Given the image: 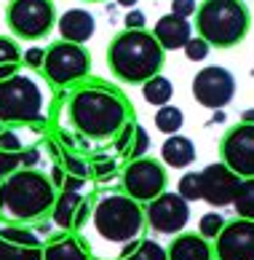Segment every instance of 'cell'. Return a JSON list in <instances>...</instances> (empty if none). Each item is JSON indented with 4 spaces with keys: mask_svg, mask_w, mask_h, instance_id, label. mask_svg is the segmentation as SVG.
I'll list each match as a JSON object with an SVG mask.
<instances>
[{
    "mask_svg": "<svg viewBox=\"0 0 254 260\" xmlns=\"http://www.w3.org/2000/svg\"><path fill=\"white\" fill-rule=\"evenodd\" d=\"M70 121L72 126L91 140L115 137L129 123L131 105L118 89L110 86H81L70 97Z\"/></svg>",
    "mask_w": 254,
    "mask_h": 260,
    "instance_id": "cell-1",
    "label": "cell"
},
{
    "mask_svg": "<svg viewBox=\"0 0 254 260\" xmlns=\"http://www.w3.org/2000/svg\"><path fill=\"white\" fill-rule=\"evenodd\" d=\"M56 201V188L51 177L35 167H22L6 175L0 182V215L16 223H35L48 215Z\"/></svg>",
    "mask_w": 254,
    "mask_h": 260,
    "instance_id": "cell-2",
    "label": "cell"
},
{
    "mask_svg": "<svg viewBox=\"0 0 254 260\" xmlns=\"http://www.w3.org/2000/svg\"><path fill=\"white\" fill-rule=\"evenodd\" d=\"M163 46L148 30H123L113 38L107 49V64L113 75L123 83H144L161 73L163 67Z\"/></svg>",
    "mask_w": 254,
    "mask_h": 260,
    "instance_id": "cell-3",
    "label": "cell"
},
{
    "mask_svg": "<svg viewBox=\"0 0 254 260\" xmlns=\"http://www.w3.org/2000/svg\"><path fill=\"white\" fill-rule=\"evenodd\" d=\"M251 14L243 0H203L195 8V30L209 46L233 49L249 35Z\"/></svg>",
    "mask_w": 254,
    "mask_h": 260,
    "instance_id": "cell-4",
    "label": "cell"
},
{
    "mask_svg": "<svg viewBox=\"0 0 254 260\" xmlns=\"http://www.w3.org/2000/svg\"><path fill=\"white\" fill-rule=\"evenodd\" d=\"M94 228L104 242L113 244H126L131 239H139L144 228V209L139 201H134L131 196L118 193V196H107L91 209Z\"/></svg>",
    "mask_w": 254,
    "mask_h": 260,
    "instance_id": "cell-5",
    "label": "cell"
},
{
    "mask_svg": "<svg viewBox=\"0 0 254 260\" xmlns=\"http://www.w3.org/2000/svg\"><path fill=\"white\" fill-rule=\"evenodd\" d=\"M43 94L38 83L24 75L0 81V123H30L41 118Z\"/></svg>",
    "mask_w": 254,
    "mask_h": 260,
    "instance_id": "cell-6",
    "label": "cell"
},
{
    "mask_svg": "<svg viewBox=\"0 0 254 260\" xmlns=\"http://www.w3.org/2000/svg\"><path fill=\"white\" fill-rule=\"evenodd\" d=\"M6 22L22 41H43L56 24L54 0H11Z\"/></svg>",
    "mask_w": 254,
    "mask_h": 260,
    "instance_id": "cell-7",
    "label": "cell"
},
{
    "mask_svg": "<svg viewBox=\"0 0 254 260\" xmlns=\"http://www.w3.org/2000/svg\"><path fill=\"white\" fill-rule=\"evenodd\" d=\"M41 67L54 86H72L91 73V54L81 43H51Z\"/></svg>",
    "mask_w": 254,
    "mask_h": 260,
    "instance_id": "cell-8",
    "label": "cell"
},
{
    "mask_svg": "<svg viewBox=\"0 0 254 260\" xmlns=\"http://www.w3.org/2000/svg\"><path fill=\"white\" fill-rule=\"evenodd\" d=\"M123 188L126 196H131L139 204H148L155 196L166 190V169L155 158H134L123 172Z\"/></svg>",
    "mask_w": 254,
    "mask_h": 260,
    "instance_id": "cell-9",
    "label": "cell"
},
{
    "mask_svg": "<svg viewBox=\"0 0 254 260\" xmlns=\"http://www.w3.org/2000/svg\"><path fill=\"white\" fill-rule=\"evenodd\" d=\"M222 164L241 180L254 177V123H241L222 137Z\"/></svg>",
    "mask_w": 254,
    "mask_h": 260,
    "instance_id": "cell-10",
    "label": "cell"
},
{
    "mask_svg": "<svg viewBox=\"0 0 254 260\" xmlns=\"http://www.w3.org/2000/svg\"><path fill=\"white\" fill-rule=\"evenodd\" d=\"M144 220L150 223L153 231L158 234H182V228L190 220V207L179 193H163L148 201L144 209Z\"/></svg>",
    "mask_w": 254,
    "mask_h": 260,
    "instance_id": "cell-11",
    "label": "cell"
},
{
    "mask_svg": "<svg viewBox=\"0 0 254 260\" xmlns=\"http://www.w3.org/2000/svg\"><path fill=\"white\" fill-rule=\"evenodd\" d=\"M236 94V78L225 67H203L193 78V97L203 108H225Z\"/></svg>",
    "mask_w": 254,
    "mask_h": 260,
    "instance_id": "cell-12",
    "label": "cell"
},
{
    "mask_svg": "<svg viewBox=\"0 0 254 260\" xmlns=\"http://www.w3.org/2000/svg\"><path fill=\"white\" fill-rule=\"evenodd\" d=\"M217 260H254V220L236 217L217 234Z\"/></svg>",
    "mask_w": 254,
    "mask_h": 260,
    "instance_id": "cell-13",
    "label": "cell"
},
{
    "mask_svg": "<svg viewBox=\"0 0 254 260\" xmlns=\"http://www.w3.org/2000/svg\"><path fill=\"white\" fill-rule=\"evenodd\" d=\"M201 175V199L211 207H228L236 199V190L241 185V177L230 172L225 164H209Z\"/></svg>",
    "mask_w": 254,
    "mask_h": 260,
    "instance_id": "cell-14",
    "label": "cell"
},
{
    "mask_svg": "<svg viewBox=\"0 0 254 260\" xmlns=\"http://www.w3.org/2000/svg\"><path fill=\"white\" fill-rule=\"evenodd\" d=\"M0 260H43V244L22 225L0 228Z\"/></svg>",
    "mask_w": 254,
    "mask_h": 260,
    "instance_id": "cell-15",
    "label": "cell"
},
{
    "mask_svg": "<svg viewBox=\"0 0 254 260\" xmlns=\"http://www.w3.org/2000/svg\"><path fill=\"white\" fill-rule=\"evenodd\" d=\"M91 209H89V201H86L83 193L78 190H56V201L51 207V217L54 223L64 228V231H78L86 225Z\"/></svg>",
    "mask_w": 254,
    "mask_h": 260,
    "instance_id": "cell-16",
    "label": "cell"
},
{
    "mask_svg": "<svg viewBox=\"0 0 254 260\" xmlns=\"http://www.w3.org/2000/svg\"><path fill=\"white\" fill-rule=\"evenodd\" d=\"M153 35H155V41L163 46V51H177L193 38V27H190V22L185 16L166 14V16H161L158 22H155Z\"/></svg>",
    "mask_w": 254,
    "mask_h": 260,
    "instance_id": "cell-17",
    "label": "cell"
},
{
    "mask_svg": "<svg viewBox=\"0 0 254 260\" xmlns=\"http://www.w3.org/2000/svg\"><path fill=\"white\" fill-rule=\"evenodd\" d=\"M56 27H59L62 41H67V43H86L94 35V30H96V19L89 11H83V8H70V11L62 14V19L56 22Z\"/></svg>",
    "mask_w": 254,
    "mask_h": 260,
    "instance_id": "cell-18",
    "label": "cell"
},
{
    "mask_svg": "<svg viewBox=\"0 0 254 260\" xmlns=\"http://www.w3.org/2000/svg\"><path fill=\"white\" fill-rule=\"evenodd\" d=\"M43 260H91V249L78 234H62L43 247Z\"/></svg>",
    "mask_w": 254,
    "mask_h": 260,
    "instance_id": "cell-19",
    "label": "cell"
},
{
    "mask_svg": "<svg viewBox=\"0 0 254 260\" xmlns=\"http://www.w3.org/2000/svg\"><path fill=\"white\" fill-rule=\"evenodd\" d=\"M166 255H169V260H214V249L209 239H203L201 234H179L174 236Z\"/></svg>",
    "mask_w": 254,
    "mask_h": 260,
    "instance_id": "cell-20",
    "label": "cell"
},
{
    "mask_svg": "<svg viewBox=\"0 0 254 260\" xmlns=\"http://www.w3.org/2000/svg\"><path fill=\"white\" fill-rule=\"evenodd\" d=\"M161 158L171 169H185L195 161V145L182 134H169L161 145Z\"/></svg>",
    "mask_w": 254,
    "mask_h": 260,
    "instance_id": "cell-21",
    "label": "cell"
},
{
    "mask_svg": "<svg viewBox=\"0 0 254 260\" xmlns=\"http://www.w3.org/2000/svg\"><path fill=\"white\" fill-rule=\"evenodd\" d=\"M171 94H174V86L169 78H163V75H153V78H148L142 83V97L144 102H150L155 105V108H161V105L166 102H171Z\"/></svg>",
    "mask_w": 254,
    "mask_h": 260,
    "instance_id": "cell-22",
    "label": "cell"
},
{
    "mask_svg": "<svg viewBox=\"0 0 254 260\" xmlns=\"http://www.w3.org/2000/svg\"><path fill=\"white\" fill-rule=\"evenodd\" d=\"M182 123H185V115H182V110L177 108V105L166 102V105L158 108V113H155V129L163 132L166 137H169V134H179Z\"/></svg>",
    "mask_w": 254,
    "mask_h": 260,
    "instance_id": "cell-23",
    "label": "cell"
},
{
    "mask_svg": "<svg viewBox=\"0 0 254 260\" xmlns=\"http://www.w3.org/2000/svg\"><path fill=\"white\" fill-rule=\"evenodd\" d=\"M233 207H236L238 217L254 220V177L241 180V185L236 190V199H233Z\"/></svg>",
    "mask_w": 254,
    "mask_h": 260,
    "instance_id": "cell-24",
    "label": "cell"
},
{
    "mask_svg": "<svg viewBox=\"0 0 254 260\" xmlns=\"http://www.w3.org/2000/svg\"><path fill=\"white\" fill-rule=\"evenodd\" d=\"M121 260H169V255H166V249H163L158 242L139 239V242H136V247H134L126 257H121Z\"/></svg>",
    "mask_w": 254,
    "mask_h": 260,
    "instance_id": "cell-25",
    "label": "cell"
},
{
    "mask_svg": "<svg viewBox=\"0 0 254 260\" xmlns=\"http://www.w3.org/2000/svg\"><path fill=\"white\" fill-rule=\"evenodd\" d=\"M177 193L188 201V204L201 199V175H198V172H188V175H182L179 185H177Z\"/></svg>",
    "mask_w": 254,
    "mask_h": 260,
    "instance_id": "cell-26",
    "label": "cell"
},
{
    "mask_svg": "<svg viewBox=\"0 0 254 260\" xmlns=\"http://www.w3.org/2000/svg\"><path fill=\"white\" fill-rule=\"evenodd\" d=\"M148 145H150L148 132H144L139 123H134V134H131V142H129V150H126V156H129L131 161H134V158H142L144 150H148Z\"/></svg>",
    "mask_w": 254,
    "mask_h": 260,
    "instance_id": "cell-27",
    "label": "cell"
},
{
    "mask_svg": "<svg viewBox=\"0 0 254 260\" xmlns=\"http://www.w3.org/2000/svg\"><path fill=\"white\" fill-rule=\"evenodd\" d=\"M222 225H225L222 215H217V212H206V215L201 217V223H198V234H201L203 239H217V234L222 231Z\"/></svg>",
    "mask_w": 254,
    "mask_h": 260,
    "instance_id": "cell-28",
    "label": "cell"
},
{
    "mask_svg": "<svg viewBox=\"0 0 254 260\" xmlns=\"http://www.w3.org/2000/svg\"><path fill=\"white\" fill-rule=\"evenodd\" d=\"M209 49H211V46L203 41L201 35L198 38H190V41L182 46V51H185V56H188L190 62H203L209 56Z\"/></svg>",
    "mask_w": 254,
    "mask_h": 260,
    "instance_id": "cell-29",
    "label": "cell"
},
{
    "mask_svg": "<svg viewBox=\"0 0 254 260\" xmlns=\"http://www.w3.org/2000/svg\"><path fill=\"white\" fill-rule=\"evenodd\" d=\"M22 62V51L11 38L0 35V64H19Z\"/></svg>",
    "mask_w": 254,
    "mask_h": 260,
    "instance_id": "cell-30",
    "label": "cell"
},
{
    "mask_svg": "<svg viewBox=\"0 0 254 260\" xmlns=\"http://www.w3.org/2000/svg\"><path fill=\"white\" fill-rule=\"evenodd\" d=\"M22 153V150H19ZM19 153H8V150H0V177L11 175L14 169L22 167V161H19Z\"/></svg>",
    "mask_w": 254,
    "mask_h": 260,
    "instance_id": "cell-31",
    "label": "cell"
},
{
    "mask_svg": "<svg viewBox=\"0 0 254 260\" xmlns=\"http://www.w3.org/2000/svg\"><path fill=\"white\" fill-rule=\"evenodd\" d=\"M0 150H8V153H19L22 150V142L11 129H0Z\"/></svg>",
    "mask_w": 254,
    "mask_h": 260,
    "instance_id": "cell-32",
    "label": "cell"
},
{
    "mask_svg": "<svg viewBox=\"0 0 254 260\" xmlns=\"http://www.w3.org/2000/svg\"><path fill=\"white\" fill-rule=\"evenodd\" d=\"M171 14L177 16H193L195 14V0H171Z\"/></svg>",
    "mask_w": 254,
    "mask_h": 260,
    "instance_id": "cell-33",
    "label": "cell"
},
{
    "mask_svg": "<svg viewBox=\"0 0 254 260\" xmlns=\"http://www.w3.org/2000/svg\"><path fill=\"white\" fill-rule=\"evenodd\" d=\"M46 59V49H41V46H35V49L30 51H24V64H30V67H41Z\"/></svg>",
    "mask_w": 254,
    "mask_h": 260,
    "instance_id": "cell-34",
    "label": "cell"
},
{
    "mask_svg": "<svg viewBox=\"0 0 254 260\" xmlns=\"http://www.w3.org/2000/svg\"><path fill=\"white\" fill-rule=\"evenodd\" d=\"M126 30H144V14L129 11V16H126Z\"/></svg>",
    "mask_w": 254,
    "mask_h": 260,
    "instance_id": "cell-35",
    "label": "cell"
},
{
    "mask_svg": "<svg viewBox=\"0 0 254 260\" xmlns=\"http://www.w3.org/2000/svg\"><path fill=\"white\" fill-rule=\"evenodd\" d=\"M19 161H22V167H35V164L38 161H41V153H38L35 148H27V150H22V153H19Z\"/></svg>",
    "mask_w": 254,
    "mask_h": 260,
    "instance_id": "cell-36",
    "label": "cell"
},
{
    "mask_svg": "<svg viewBox=\"0 0 254 260\" xmlns=\"http://www.w3.org/2000/svg\"><path fill=\"white\" fill-rule=\"evenodd\" d=\"M83 182H86V177H75V175H67V177L62 180L59 190H81V188H83Z\"/></svg>",
    "mask_w": 254,
    "mask_h": 260,
    "instance_id": "cell-37",
    "label": "cell"
},
{
    "mask_svg": "<svg viewBox=\"0 0 254 260\" xmlns=\"http://www.w3.org/2000/svg\"><path fill=\"white\" fill-rule=\"evenodd\" d=\"M67 169H70V175H75V177H86V164L72 158V156H67Z\"/></svg>",
    "mask_w": 254,
    "mask_h": 260,
    "instance_id": "cell-38",
    "label": "cell"
},
{
    "mask_svg": "<svg viewBox=\"0 0 254 260\" xmlns=\"http://www.w3.org/2000/svg\"><path fill=\"white\" fill-rule=\"evenodd\" d=\"M19 70V64H0V81H6V78H11V75H16Z\"/></svg>",
    "mask_w": 254,
    "mask_h": 260,
    "instance_id": "cell-39",
    "label": "cell"
},
{
    "mask_svg": "<svg viewBox=\"0 0 254 260\" xmlns=\"http://www.w3.org/2000/svg\"><path fill=\"white\" fill-rule=\"evenodd\" d=\"M62 180H64V172H62L59 167H54V169H51V182H54V188H59Z\"/></svg>",
    "mask_w": 254,
    "mask_h": 260,
    "instance_id": "cell-40",
    "label": "cell"
},
{
    "mask_svg": "<svg viewBox=\"0 0 254 260\" xmlns=\"http://www.w3.org/2000/svg\"><path fill=\"white\" fill-rule=\"evenodd\" d=\"M113 169H115V164L107 161V164H102V167L96 169V172H99V177H107V175H113Z\"/></svg>",
    "mask_w": 254,
    "mask_h": 260,
    "instance_id": "cell-41",
    "label": "cell"
},
{
    "mask_svg": "<svg viewBox=\"0 0 254 260\" xmlns=\"http://www.w3.org/2000/svg\"><path fill=\"white\" fill-rule=\"evenodd\" d=\"M241 123H254V110H243V115H241Z\"/></svg>",
    "mask_w": 254,
    "mask_h": 260,
    "instance_id": "cell-42",
    "label": "cell"
},
{
    "mask_svg": "<svg viewBox=\"0 0 254 260\" xmlns=\"http://www.w3.org/2000/svg\"><path fill=\"white\" fill-rule=\"evenodd\" d=\"M115 3H118V6H126V8H134L136 3H139V0H115Z\"/></svg>",
    "mask_w": 254,
    "mask_h": 260,
    "instance_id": "cell-43",
    "label": "cell"
},
{
    "mask_svg": "<svg viewBox=\"0 0 254 260\" xmlns=\"http://www.w3.org/2000/svg\"><path fill=\"white\" fill-rule=\"evenodd\" d=\"M89 3H102V0H89Z\"/></svg>",
    "mask_w": 254,
    "mask_h": 260,
    "instance_id": "cell-44",
    "label": "cell"
},
{
    "mask_svg": "<svg viewBox=\"0 0 254 260\" xmlns=\"http://www.w3.org/2000/svg\"><path fill=\"white\" fill-rule=\"evenodd\" d=\"M0 182H3V177H0Z\"/></svg>",
    "mask_w": 254,
    "mask_h": 260,
    "instance_id": "cell-45",
    "label": "cell"
}]
</instances>
